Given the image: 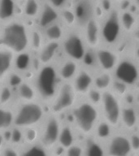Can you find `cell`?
Returning a JSON list of instances; mask_svg holds the SVG:
<instances>
[{
	"label": "cell",
	"instance_id": "obj_1",
	"mask_svg": "<svg viewBox=\"0 0 139 156\" xmlns=\"http://www.w3.org/2000/svg\"><path fill=\"white\" fill-rule=\"evenodd\" d=\"M61 119L73 125L80 141L84 137L92 136L101 116L98 107L90 104L85 98H80L73 109Z\"/></svg>",
	"mask_w": 139,
	"mask_h": 156
},
{
	"label": "cell",
	"instance_id": "obj_2",
	"mask_svg": "<svg viewBox=\"0 0 139 156\" xmlns=\"http://www.w3.org/2000/svg\"><path fill=\"white\" fill-rule=\"evenodd\" d=\"M0 46L15 55L29 51V24L22 17L0 26Z\"/></svg>",
	"mask_w": 139,
	"mask_h": 156
},
{
	"label": "cell",
	"instance_id": "obj_3",
	"mask_svg": "<svg viewBox=\"0 0 139 156\" xmlns=\"http://www.w3.org/2000/svg\"><path fill=\"white\" fill-rule=\"evenodd\" d=\"M31 82L37 93V100L46 107L52 101L62 83L59 79L55 64L41 66L34 73Z\"/></svg>",
	"mask_w": 139,
	"mask_h": 156
},
{
	"label": "cell",
	"instance_id": "obj_4",
	"mask_svg": "<svg viewBox=\"0 0 139 156\" xmlns=\"http://www.w3.org/2000/svg\"><path fill=\"white\" fill-rule=\"evenodd\" d=\"M47 112V107L39 101L17 102L13 107V126L22 129L39 126Z\"/></svg>",
	"mask_w": 139,
	"mask_h": 156
},
{
	"label": "cell",
	"instance_id": "obj_5",
	"mask_svg": "<svg viewBox=\"0 0 139 156\" xmlns=\"http://www.w3.org/2000/svg\"><path fill=\"white\" fill-rule=\"evenodd\" d=\"M101 45L116 49L124 36L119 21V12L116 6L99 21Z\"/></svg>",
	"mask_w": 139,
	"mask_h": 156
},
{
	"label": "cell",
	"instance_id": "obj_6",
	"mask_svg": "<svg viewBox=\"0 0 139 156\" xmlns=\"http://www.w3.org/2000/svg\"><path fill=\"white\" fill-rule=\"evenodd\" d=\"M60 47L62 55L80 63L88 51L81 29L79 28L66 30L60 42Z\"/></svg>",
	"mask_w": 139,
	"mask_h": 156
},
{
	"label": "cell",
	"instance_id": "obj_7",
	"mask_svg": "<svg viewBox=\"0 0 139 156\" xmlns=\"http://www.w3.org/2000/svg\"><path fill=\"white\" fill-rule=\"evenodd\" d=\"M78 100L71 83H61L56 94L47 106V112L62 118L73 109Z\"/></svg>",
	"mask_w": 139,
	"mask_h": 156
},
{
	"label": "cell",
	"instance_id": "obj_8",
	"mask_svg": "<svg viewBox=\"0 0 139 156\" xmlns=\"http://www.w3.org/2000/svg\"><path fill=\"white\" fill-rule=\"evenodd\" d=\"M113 77L124 83L132 90H138L139 61L131 56H120L114 71Z\"/></svg>",
	"mask_w": 139,
	"mask_h": 156
},
{
	"label": "cell",
	"instance_id": "obj_9",
	"mask_svg": "<svg viewBox=\"0 0 139 156\" xmlns=\"http://www.w3.org/2000/svg\"><path fill=\"white\" fill-rule=\"evenodd\" d=\"M61 124L62 119L60 117L47 112L46 117L39 125V143L53 151L58 146Z\"/></svg>",
	"mask_w": 139,
	"mask_h": 156
},
{
	"label": "cell",
	"instance_id": "obj_10",
	"mask_svg": "<svg viewBox=\"0 0 139 156\" xmlns=\"http://www.w3.org/2000/svg\"><path fill=\"white\" fill-rule=\"evenodd\" d=\"M121 108V100L113 94L110 90L102 93V101L98 107L100 116L101 119L107 122L115 130L119 129Z\"/></svg>",
	"mask_w": 139,
	"mask_h": 156
},
{
	"label": "cell",
	"instance_id": "obj_11",
	"mask_svg": "<svg viewBox=\"0 0 139 156\" xmlns=\"http://www.w3.org/2000/svg\"><path fill=\"white\" fill-rule=\"evenodd\" d=\"M107 156H133L129 134L117 129L104 143Z\"/></svg>",
	"mask_w": 139,
	"mask_h": 156
},
{
	"label": "cell",
	"instance_id": "obj_12",
	"mask_svg": "<svg viewBox=\"0 0 139 156\" xmlns=\"http://www.w3.org/2000/svg\"><path fill=\"white\" fill-rule=\"evenodd\" d=\"M98 71L112 73L114 71L120 58L119 54L111 47L99 46L94 51Z\"/></svg>",
	"mask_w": 139,
	"mask_h": 156
},
{
	"label": "cell",
	"instance_id": "obj_13",
	"mask_svg": "<svg viewBox=\"0 0 139 156\" xmlns=\"http://www.w3.org/2000/svg\"><path fill=\"white\" fill-rule=\"evenodd\" d=\"M71 85L78 98H84L88 92L93 88L94 73L89 68L80 64V69L72 80Z\"/></svg>",
	"mask_w": 139,
	"mask_h": 156
},
{
	"label": "cell",
	"instance_id": "obj_14",
	"mask_svg": "<svg viewBox=\"0 0 139 156\" xmlns=\"http://www.w3.org/2000/svg\"><path fill=\"white\" fill-rule=\"evenodd\" d=\"M139 114L138 106L122 103L119 119V129L126 133L138 130Z\"/></svg>",
	"mask_w": 139,
	"mask_h": 156
},
{
	"label": "cell",
	"instance_id": "obj_15",
	"mask_svg": "<svg viewBox=\"0 0 139 156\" xmlns=\"http://www.w3.org/2000/svg\"><path fill=\"white\" fill-rule=\"evenodd\" d=\"M96 0H75L73 2V12L77 18L79 29H82L90 20L95 18Z\"/></svg>",
	"mask_w": 139,
	"mask_h": 156
},
{
	"label": "cell",
	"instance_id": "obj_16",
	"mask_svg": "<svg viewBox=\"0 0 139 156\" xmlns=\"http://www.w3.org/2000/svg\"><path fill=\"white\" fill-rule=\"evenodd\" d=\"M59 79L62 83H71L80 68V63L62 55L54 63Z\"/></svg>",
	"mask_w": 139,
	"mask_h": 156
},
{
	"label": "cell",
	"instance_id": "obj_17",
	"mask_svg": "<svg viewBox=\"0 0 139 156\" xmlns=\"http://www.w3.org/2000/svg\"><path fill=\"white\" fill-rule=\"evenodd\" d=\"M81 32L88 50L94 51L101 46L99 20L96 18L90 20L81 29Z\"/></svg>",
	"mask_w": 139,
	"mask_h": 156
},
{
	"label": "cell",
	"instance_id": "obj_18",
	"mask_svg": "<svg viewBox=\"0 0 139 156\" xmlns=\"http://www.w3.org/2000/svg\"><path fill=\"white\" fill-rule=\"evenodd\" d=\"M61 55L60 42H46L35 56L37 63L41 67L54 64Z\"/></svg>",
	"mask_w": 139,
	"mask_h": 156
},
{
	"label": "cell",
	"instance_id": "obj_19",
	"mask_svg": "<svg viewBox=\"0 0 139 156\" xmlns=\"http://www.w3.org/2000/svg\"><path fill=\"white\" fill-rule=\"evenodd\" d=\"M20 6L15 0H0V25L21 17Z\"/></svg>",
	"mask_w": 139,
	"mask_h": 156
},
{
	"label": "cell",
	"instance_id": "obj_20",
	"mask_svg": "<svg viewBox=\"0 0 139 156\" xmlns=\"http://www.w3.org/2000/svg\"><path fill=\"white\" fill-rule=\"evenodd\" d=\"M59 11L51 7L46 2L41 3V7L38 16L34 21V24L41 31L51 25L54 23L59 21Z\"/></svg>",
	"mask_w": 139,
	"mask_h": 156
},
{
	"label": "cell",
	"instance_id": "obj_21",
	"mask_svg": "<svg viewBox=\"0 0 139 156\" xmlns=\"http://www.w3.org/2000/svg\"><path fill=\"white\" fill-rule=\"evenodd\" d=\"M78 141H79V136L73 125L68 122L62 119L60 131L58 138V146L65 150L74 145Z\"/></svg>",
	"mask_w": 139,
	"mask_h": 156
},
{
	"label": "cell",
	"instance_id": "obj_22",
	"mask_svg": "<svg viewBox=\"0 0 139 156\" xmlns=\"http://www.w3.org/2000/svg\"><path fill=\"white\" fill-rule=\"evenodd\" d=\"M16 55L9 50L0 46V82L3 83L14 69Z\"/></svg>",
	"mask_w": 139,
	"mask_h": 156
},
{
	"label": "cell",
	"instance_id": "obj_23",
	"mask_svg": "<svg viewBox=\"0 0 139 156\" xmlns=\"http://www.w3.org/2000/svg\"><path fill=\"white\" fill-rule=\"evenodd\" d=\"M83 147V156H107L105 145L93 136L80 139Z\"/></svg>",
	"mask_w": 139,
	"mask_h": 156
},
{
	"label": "cell",
	"instance_id": "obj_24",
	"mask_svg": "<svg viewBox=\"0 0 139 156\" xmlns=\"http://www.w3.org/2000/svg\"><path fill=\"white\" fill-rule=\"evenodd\" d=\"M15 92H16V97L18 102H29L38 101L34 85L30 80H24L15 90Z\"/></svg>",
	"mask_w": 139,
	"mask_h": 156
},
{
	"label": "cell",
	"instance_id": "obj_25",
	"mask_svg": "<svg viewBox=\"0 0 139 156\" xmlns=\"http://www.w3.org/2000/svg\"><path fill=\"white\" fill-rule=\"evenodd\" d=\"M28 22V21H27ZM29 24V51L33 55H37L46 43L43 34L41 29L34 24V22Z\"/></svg>",
	"mask_w": 139,
	"mask_h": 156
},
{
	"label": "cell",
	"instance_id": "obj_26",
	"mask_svg": "<svg viewBox=\"0 0 139 156\" xmlns=\"http://www.w3.org/2000/svg\"><path fill=\"white\" fill-rule=\"evenodd\" d=\"M41 3L38 0H24L21 3V17L26 21L34 22L41 11Z\"/></svg>",
	"mask_w": 139,
	"mask_h": 156
},
{
	"label": "cell",
	"instance_id": "obj_27",
	"mask_svg": "<svg viewBox=\"0 0 139 156\" xmlns=\"http://www.w3.org/2000/svg\"><path fill=\"white\" fill-rule=\"evenodd\" d=\"M119 21L124 35H131L138 29L137 16L129 11L119 12Z\"/></svg>",
	"mask_w": 139,
	"mask_h": 156
},
{
	"label": "cell",
	"instance_id": "obj_28",
	"mask_svg": "<svg viewBox=\"0 0 139 156\" xmlns=\"http://www.w3.org/2000/svg\"><path fill=\"white\" fill-rule=\"evenodd\" d=\"M65 33V28L59 21L54 23L42 30L46 42H61Z\"/></svg>",
	"mask_w": 139,
	"mask_h": 156
},
{
	"label": "cell",
	"instance_id": "obj_29",
	"mask_svg": "<svg viewBox=\"0 0 139 156\" xmlns=\"http://www.w3.org/2000/svg\"><path fill=\"white\" fill-rule=\"evenodd\" d=\"M19 150L20 156H54L53 151L46 148L39 142L23 145Z\"/></svg>",
	"mask_w": 139,
	"mask_h": 156
},
{
	"label": "cell",
	"instance_id": "obj_30",
	"mask_svg": "<svg viewBox=\"0 0 139 156\" xmlns=\"http://www.w3.org/2000/svg\"><path fill=\"white\" fill-rule=\"evenodd\" d=\"M113 75L112 73L97 71L94 73V85L93 87L101 92H105L110 90L113 81Z\"/></svg>",
	"mask_w": 139,
	"mask_h": 156
},
{
	"label": "cell",
	"instance_id": "obj_31",
	"mask_svg": "<svg viewBox=\"0 0 139 156\" xmlns=\"http://www.w3.org/2000/svg\"><path fill=\"white\" fill-rule=\"evenodd\" d=\"M115 131L116 130L107 122L100 119L94 129L92 136L102 143H105L112 136Z\"/></svg>",
	"mask_w": 139,
	"mask_h": 156
},
{
	"label": "cell",
	"instance_id": "obj_32",
	"mask_svg": "<svg viewBox=\"0 0 139 156\" xmlns=\"http://www.w3.org/2000/svg\"><path fill=\"white\" fill-rule=\"evenodd\" d=\"M59 21L60 22L62 25L65 28L66 30L78 28L77 23V18H76L75 13L73 12L72 7H64L63 9L59 11Z\"/></svg>",
	"mask_w": 139,
	"mask_h": 156
},
{
	"label": "cell",
	"instance_id": "obj_33",
	"mask_svg": "<svg viewBox=\"0 0 139 156\" xmlns=\"http://www.w3.org/2000/svg\"><path fill=\"white\" fill-rule=\"evenodd\" d=\"M17 102L15 90L7 84L2 83L0 91V106L13 108Z\"/></svg>",
	"mask_w": 139,
	"mask_h": 156
},
{
	"label": "cell",
	"instance_id": "obj_34",
	"mask_svg": "<svg viewBox=\"0 0 139 156\" xmlns=\"http://www.w3.org/2000/svg\"><path fill=\"white\" fill-rule=\"evenodd\" d=\"M13 127V108L0 106V133Z\"/></svg>",
	"mask_w": 139,
	"mask_h": 156
},
{
	"label": "cell",
	"instance_id": "obj_35",
	"mask_svg": "<svg viewBox=\"0 0 139 156\" xmlns=\"http://www.w3.org/2000/svg\"><path fill=\"white\" fill-rule=\"evenodd\" d=\"M109 90L113 94L116 95L118 98L121 100L122 102L123 99L125 98V96L131 91L132 89L129 88L127 85H125L124 83L114 78Z\"/></svg>",
	"mask_w": 139,
	"mask_h": 156
},
{
	"label": "cell",
	"instance_id": "obj_36",
	"mask_svg": "<svg viewBox=\"0 0 139 156\" xmlns=\"http://www.w3.org/2000/svg\"><path fill=\"white\" fill-rule=\"evenodd\" d=\"M23 136H24V145H30V144L38 142L39 126L23 129Z\"/></svg>",
	"mask_w": 139,
	"mask_h": 156
},
{
	"label": "cell",
	"instance_id": "obj_37",
	"mask_svg": "<svg viewBox=\"0 0 139 156\" xmlns=\"http://www.w3.org/2000/svg\"><path fill=\"white\" fill-rule=\"evenodd\" d=\"M10 145L18 149L20 148L24 145L23 129L17 128V127H12V137H11Z\"/></svg>",
	"mask_w": 139,
	"mask_h": 156
},
{
	"label": "cell",
	"instance_id": "obj_38",
	"mask_svg": "<svg viewBox=\"0 0 139 156\" xmlns=\"http://www.w3.org/2000/svg\"><path fill=\"white\" fill-rule=\"evenodd\" d=\"M102 92L99 91V90H96L93 87L91 90L88 92L84 98H85L87 102H89L90 104L94 105V107H99L100 104H101V101H102Z\"/></svg>",
	"mask_w": 139,
	"mask_h": 156
},
{
	"label": "cell",
	"instance_id": "obj_39",
	"mask_svg": "<svg viewBox=\"0 0 139 156\" xmlns=\"http://www.w3.org/2000/svg\"><path fill=\"white\" fill-rule=\"evenodd\" d=\"M24 80L23 76L20 73H17L16 71H12V73H10L7 79L5 80L3 83L7 84V85H9L10 87H12L13 90H16L20 85V83H22Z\"/></svg>",
	"mask_w": 139,
	"mask_h": 156
},
{
	"label": "cell",
	"instance_id": "obj_40",
	"mask_svg": "<svg viewBox=\"0 0 139 156\" xmlns=\"http://www.w3.org/2000/svg\"><path fill=\"white\" fill-rule=\"evenodd\" d=\"M63 156H83V147L81 142L78 141L74 145L63 151Z\"/></svg>",
	"mask_w": 139,
	"mask_h": 156
},
{
	"label": "cell",
	"instance_id": "obj_41",
	"mask_svg": "<svg viewBox=\"0 0 139 156\" xmlns=\"http://www.w3.org/2000/svg\"><path fill=\"white\" fill-rule=\"evenodd\" d=\"M129 134V139L132 151L135 154H139V133L138 130L132 132Z\"/></svg>",
	"mask_w": 139,
	"mask_h": 156
},
{
	"label": "cell",
	"instance_id": "obj_42",
	"mask_svg": "<svg viewBox=\"0 0 139 156\" xmlns=\"http://www.w3.org/2000/svg\"><path fill=\"white\" fill-rule=\"evenodd\" d=\"M0 156H20V150L12 145H5L0 151Z\"/></svg>",
	"mask_w": 139,
	"mask_h": 156
},
{
	"label": "cell",
	"instance_id": "obj_43",
	"mask_svg": "<svg viewBox=\"0 0 139 156\" xmlns=\"http://www.w3.org/2000/svg\"><path fill=\"white\" fill-rule=\"evenodd\" d=\"M46 2L51 5V7L59 11L64 7H68L70 0H46Z\"/></svg>",
	"mask_w": 139,
	"mask_h": 156
},
{
	"label": "cell",
	"instance_id": "obj_44",
	"mask_svg": "<svg viewBox=\"0 0 139 156\" xmlns=\"http://www.w3.org/2000/svg\"><path fill=\"white\" fill-rule=\"evenodd\" d=\"M2 137L4 139V141L6 145H10V141H11V137H12V128L11 129H6L2 133Z\"/></svg>",
	"mask_w": 139,
	"mask_h": 156
},
{
	"label": "cell",
	"instance_id": "obj_45",
	"mask_svg": "<svg viewBox=\"0 0 139 156\" xmlns=\"http://www.w3.org/2000/svg\"><path fill=\"white\" fill-rule=\"evenodd\" d=\"M5 145H6V143H5L4 139H3V137H2V133H0V151L4 147Z\"/></svg>",
	"mask_w": 139,
	"mask_h": 156
},
{
	"label": "cell",
	"instance_id": "obj_46",
	"mask_svg": "<svg viewBox=\"0 0 139 156\" xmlns=\"http://www.w3.org/2000/svg\"><path fill=\"white\" fill-rule=\"evenodd\" d=\"M112 2H114V4L116 5V6L117 4H118V3H119V2H121V1H123V0H112Z\"/></svg>",
	"mask_w": 139,
	"mask_h": 156
},
{
	"label": "cell",
	"instance_id": "obj_47",
	"mask_svg": "<svg viewBox=\"0 0 139 156\" xmlns=\"http://www.w3.org/2000/svg\"><path fill=\"white\" fill-rule=\"evenodd\" d=\"M15 1H16L17 2H19V3H20V4H21L22 2H24V0H15Z\"/></svg>",
	"mask_w": 139,
	"mask_h": 156
},
{
	"label": "cell",
	"instance_id": "obj_48",
	"mask_svg": "<svg viewBox=\"0 0 139 156\" xmlns=\"http://www.w3.org/2000/svg\"><path fill=\"white\" fill-rule=\"evenodd\" d=\"M38 1L41 2V3H43L44 2H46V0H38Z\"/></svg>",
	"mask_w": 139,
	"mask_h": 156
},
{
	"label": "cell",
	"instance_id": "obj_49",
	"mask_svg": "<svg viewBox=\"0 0 139 156\" xmlns=\"http://www.w3.org/2000/svg\"><path fill=\"white\" fill-rule=\"evenodd\" d=\"M2 83L0 82V91H1V89H2Z\"/></svg>",
	"mask_w": 139,
	"mask_h": 156
},
{
	"label": "cell",
	"instance_id": "obj_50",
	"mask_svg": "<svg viewBox=\"0 0 139 156\" xmlns=\"http://www.w3.org/2000/svg\"><path fill=\"white\" fill-rule=\"evenodd\" d=\"M0 26H1V25H0Z\"/></svg>",
	"mask_w": 139,
	"mask_h": 156
}]
</instances>
